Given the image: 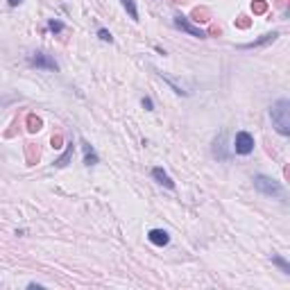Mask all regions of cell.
Segmentation results:
<instances>
[{
	"label": "cell",
	"mask_w": 290,
	"mask_h": 290,
	"mask_svg": "<svg viewBox=\"0 0 290 290\" xmlns=\"http://www.w3.org/2000/svg\"><path fill=\"white\" fill-rule=\"evenodd\" d=\"M270 118L274 129L281 136H290V100L288 98H279L270 107Z\"/></svg>",
	"instance_id": "cell-1"
},
{
	"label": "cell",
	"mask_w": 290,
	"mask_h": 290,
	"mask_svg": "<svg viewBox=\"0 0 290 290\" xmlns=\"http://www.w3.org/2000/svg\"><path fill=\"white\" fill-rule=\"evenodd\" d=\"M252 181H254V188H256L261 195H268V198H279V199L286 198L284 186L279 184L277 179L268 177V175H254Z\"/></svg>",
	"instance_id": "cell-2"
},
{
	"label": "cell",
	"mask_w": 290,
	"mask_h": 290,
	"mask_svg": "<svg viewBox=\"0 0 290 290\" xmlns=\"http://www.w3.org/2000/svg\"><path fill=\"white\" fill-rule=\"evenodd\" d=\"M27 64L32 68H41V71H59V64L50 57L48 53H43V50H36V53H32L30 57H27Z\"/></svg>",
	"instance_id": "cell-3"
},
{
	"label": "cell",
	"mask_w": 290,
	"mask_h": 290,
	"mask_svg": "<svg viewBox=\"0 0 290 290\" xmlns=\"http://www.w3.org/2000/svg\"><path fill=\"white\" fill-rule=\"evenodd\" d=\"M234 152L236 154H240V157H247V154H252L254 152V136H252L250 132H236V136H234Z\"/></svg>",
	"instance_id": "cell-4"
},
{
	"label": "cell",
	"mask_w": 290,
	"mask_h": 290,
	"mask_svg": "<svg viewBox=\"0 0 290 290\" xmlns=\"http://www.w3.org/2000/svg\"><path fill=\"white\" fill-rule=\"evenodd\" d=\"M172 23H175V27H177V30H181V32H186V34H191V36H195V39H206V36H209L204 30H199V27L191 25L184 14H177V16L172 18Z\"/></svg>",
	"instance_id": "cell-5"
},
{
	"label": "cell",
	"mask_w": 290,
	"mask_h": 290,
	"mask_svg": "<svg viewBox=\"0 0 290 290\" xmlns=\"http://www.w3.org/2000/svg\"><path fill=\"white\" fill-rule=\"evenodd\" d=\"M147 240L152 245H157V247H165V245L170 243V234L165 229H150L147 231Z\"/></svg>",
	"instance_id": "cell-6"
},
{
	"label": "cell",
	"mask_w": 290,
	"mask_h": 290,
	"mask_svg": "<svg viewBox=\"0 0 290 290\" xmlns=\"http://www.w3.org/2000/svg\"><path fill=\"white\" fill-rule=\"evenodd\" d=\"M152 177H154L157 184H161V186H165V188L175 191V181H172V177L163 170V168H152Z\"/></svg>",
	"instance_id": "cell-7"
},
{
	"label": "cell",
	"mask_w": 290,
	"mask_h": 290,
	"mask_svg": "<svg viewBox=\"0 0 290 290\" xmlns=\"http://www.w3.org/2000/svg\"><path fill=\"white\" fill-rule=\"evenodd\" d=\"M82 150H84V165H95L100 163V157H98V152H95V147H93L89 141H82Z\"/></svg>",
	"instance_id": "cell-8"
},
{
	"label": "cell",
	"mask_w": 290,
	"mask_h": 290,
	"mask_svg": "<svg viewBox=\"0 0 290 290\" xmlns=\"http://www.w3.org/2000/svg\"><path fill=\"white\" fill-rule=\"evenodd\" d=\"M279 36V32H268V34H263L261 39H256V41H252V43H243V46H238L240 50H252V48H261V46H265V43H270V41H274Z\"/></svg>",
	"instance_id": "cell-9"
},
{
	"label": "cell",
	"mask_w": 290,
	"mask_h": 290,
	"mask_svg": "<svg viewBox=\"0 0 290 290\" xmlns=\"http://www.w3.org/2000/svg\"><path fill=\"white\" fill-rule=\"evenodd\" d=\"M72 152H75V145L68 143L66 152H64L59 159H54V165H57V168H64V165H68V161H71V157H72Z\"/></svg>",
	"instance_id": "cell-10"
},
{
	"label": "cell",
	"mask_w": 290,
	"mask_h": 290,
	"mask_svg": "<svg viewBox=\"0 0 290 290\" xmlns=\"http://www.w3.org/2000/svg\"><path fill=\"white\" fill-rule=\"evenodd\" d=\"M120 5L127 9L129 18H132V20H139V9H136V2H134V0H120Z\"/></svg>",
	"instance_id": "cell-11"
},
{
	"label": "cell",
	"mask_w": 290,
	"mask_h": 290,
	"mask_svg": "<svg viewBox=\"0 0 290 290\" xmlns=\"http://www.w3.org/2000/svg\"><path fill=\"white\" fill-rule=\"evenodd\" d=\"M272 263L277 265V268L284 272V274H290V263L286 261L284 256H279V254H272Z\"/></svg>",
	"instance_id": "cell-12"
},
{
	"label": "cell",
	"mask_w": 290,
	"mask_h": 290,
	"mask_svg": "<svg viewBox=\"0 0 290 290\" xmlns=\"http://www.w3.org/2000/svg\"><path fill=\"white\" fill-rule=\"evenodd\" d=\"M48 30H50L53 34H59V32H64V23H61V20L50 18L48 20Z\"/></svg>",
	"instance_id": "cell-13"
},
{
	"label": "cell",
	"mask_w": 290,
	"mask_h": 290,
	"mask_svg": "<svg viewBox=\"0 0 290 290\" xmlns=\"http://www.w3.org/2000/svg\"><path fill=\"white\" fill-rule=\"evenodd\" d=\"M27 129H30V132H39L41 129V118H36V116H27Z\"/></svg>",
	"instance_id": "cell-14"
},
{
	"label": "cell",
	"mask_w": 290,
	"mask_h": 290,
	"mask_svg": "<svg viewBox=\"0 0 290 290\" xmlns=\"http://www.w3.org/2000/svg\"><path fill=\"white\" fill-rule=\"evenodd\" d=\"M252 12H254V14H263V12H268V5H265L263 0H256V2H252Z\"/></svg>",
	"instance_id": "cell-15"
},
{
	"label": "cell",
	"mask_w": 290,
	"mask_h": 290,
	"mask_svg": "<svg viewBox=\"0 0 290 290\" xmlns=\"http://www.w3.org/2000/svg\"><path fill=\"white\" fill-rule=\"evenodd\" d=\"M98 36H100V41H105V43H111V41H113L111 32H109V30H105V27H100V30H98Z\"/></svg>",
	"instance_id": "cell-16"
},
{
	"label": "cell",
	"mask_w": 290,
	"mask_h": 290,
	"mask_svg": "<svg viewBox=\"0 0 290 290\" xmlns=\"http://www.w3.org/2000/svg\"><path fill=\"white\" fill-rule=\"evenodd\" d=\"M141 105L145 107V111H154V102H152V98H150V95H145V98L141 100Z\"/></svg>",
	"instance_id": "cell-17"
},
{
	"label": "cell",
	"mask_w": 290,
	"mask_h": 290,
	"mask_svg": "<svg viewBox=\"0 0 290 290\" xmlns=\"http://www.w3.org/2000/svg\"><path fill=\"white\" fill-rule=\"evenodd\" d=\"M206 14H209L206 9H195V14H193V16H195V20H206V18H204Z\"/></svg>",
	"instance_id": "cell-18"
},
{
	"label": "cell",
	"mask_w": 290,
	"mask_h": 290,
	"mask_svg": "<svg viewBox=\"0 0 290 290\" xmlns=\"http://www.w3.org/2000/svg\"><path fill=\"white\" fill-rule=\"evenodd\" d=\"M236 25H238V27H247V25H250V20L245 18V16H240V18L236 20Z\"/></svg>",
	"instance_id": "cell-19"
},
{
	"label": "cell",
	"mask_w": 290,
	"mask_h": 290,
	"mask_svg": "<svg viewBox=\"0 0 290 290\" xmlns=\"http://www.w3.org/2000/svg\"><path fill=\"white\" fill-rule=\"evenodd\" d=\"M20 2H23V0H7V5H9V7H18Z\"/></svg>",
	"instance_id": "cell-20"
},
{
	"label": "cell",
	"mask_w": 290,
	"mask_h": 290,
	"mask_svg": "<svg viewBox=\"0 0 290 290\" xmlns=\"http://www.w3.org/2000/svg\"><path fill=\"white\" fill-rule=\"evenodd\" d=\"M27 288H43V286L36 284V281H30V284H27Z\"/></svg>",
	"instance_id": "cell-21"
}]
</instances>
